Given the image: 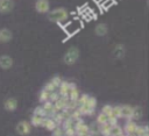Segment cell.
Instances as JSON below:
<instances>
[{"mask_svg":"<svg viewBox=\"0 0 149 136\" xmlns=\"http://www.w3.org/2000/svg\"><path fill=\"white\" fill-rule=\"evenodd\" d=\"M107 121H108V116L107 115H105V114H102V113H100L99 115H98V117H97V123L98 124H105V123H107Z\"/></svg>","mask_w":149,"mask_h":136,"instance_id":"obj_26","label":"cell"},{"mask_svg":"<svg viewBox=\"0 0 149 136\" xmlns=\"http://www.w3.org/2000/svg\"><path fill=\"white\" fill-rule=\"evenodd\" d=\"M66 102H68V98H63V96H61L56 102H54V110H55V113L64 110L65 107H66Z\"/></svg>","mask_w":149,"mask_h":136,"instance_id":"obj_9","label":"cell"},{"mask_svg":"<svg viewBox=\"0 0 149 136\" xmlns=\"http://www.w3.org/2000/svg\"><path fill=\"white\" fill-rule=\"evenodd\" d=\"M51 136H64V130L61 126H57L52 131H51Z\"/></svg>","mask_w":149,"mask_h":136,"instance_id":"obj_30","label":"cell"},{"mask_svg":"<svg viewBox=\"0 0 149 136\" xmlns=\"http://www.w3.org/2000/svg\"><path fill=\"white\" fill-rule=\"evenodd\" d=\"M143 136H149V134H147V135H143Z\"/></svg>","mask_w":149,"mask_h":136,"instance_id":"obj_41","label":"cell"},{"mask_svg":"<svg viewBox=\"0 0 149 136\" xmlns=\"http://www.w3.org/2000/svg\"><path fill=\"white\" fill-rule=\"evenodd\" d=\"M101 113L105 114V115H107L109 117L111 116V113H112V106L111 105H105L102 107V109H101Z\"/></svg>","mask_w":149,"mask_h":136,"instance_id":"obj_34","label":"cell"},{"mask_svg":"<svg viewBox=\"0 0 149 136\" xmlns=\"http://www.w3.org/2000/svg\"><path fill=\"white\" fill-rule=\"evenodd\" d=\"M77 109H78V112L80 113V115H92V114L94 113V109H93V108H90V107L86 106V105L78 106Z\"/></svg>","mask_w":149,"mask_h":136,"instance_id":"obj_17","label":"cell"},{"mask_svg":"<svg viewBox=\"0 0 149 136\" xmlns=\"http://www.w3.org/2000/svg\"><path fill=\"white\" fill-rule=\"evenodd\" d=\"M118 120L119 119H115V117H108V121H107V123L111 126V127H113V126H116L118 124Z\"/></svg>","mask_w":149,"mask_h":136,"instance_id":"obj_38","label":"cell"},{"mask_svg":"<svg viewBox=\"0 0 149 136\" xmlns=\"http://www.w3.org/2000/svg\"><path fill=\"white\" fill-rule=\"evenodd\" d=\"M33 115H37V116H42V117H47V114L44 112V109L42 108V106H37L34 109V114Z\"/></svg>","mask_w":149,"mask_h":136,"instance_id":"obj_28","label":"cell"},{"mask_svg":"<svg viewBox=\"0 0 149 136\" xmlns=\"http://www.w3.org/2000/svg\"><path fill=\"white\" fill-rule=\"evenodd\" d=\"M94 33L98 35V36H104L107 34V26L105 23H99L97 24V27L94 28Z\"/></svg>","mask_w":149,"mask_h":136,"instance_id":"obj_21","label":"cell"},{"mask_svg":"<svg viewBox=\"0 0 149 136\" xmlns=\"http://www.w3.org/2000/svg\"><path fill=\"white\" fill-rule=\"evenodd\" d=\"M69 88H70V83L62 80L61 85L58 86V94H59L61 96H63V98H66L68 92H69Z\"/></svg>","mask_w":149,"mask_h":136,"instance_id":"obj_14","label":"cell"},{"mask_svg":"<svg viewBox=\"0 0 149 136\" xmlns=\"http://www.w3.org/2000/svg\"><path fill=\"white\" fill-rule=\"evenodd\" d=\"M123 52H125V50H123V45H116L115 46V50H114V55L118 57V58H121L122 56H123Z\"/></svg>","mask_w":149,"mask_h":136,"instance_id":"obj_29","label":"cell"},{"mask_svg":"<svg viewBox=\"0 0 149 136\" xmlns=\"http://www.w3.org/2000/svg\"><path fill=\"white\" fill-rule=\"evenodd\" d=\"M13 37V34L12 31L8 29V28H2L0 29V42L1 43H6V42H9Z\"/></svg>","mask_w":149,"mask_h":136,"instance_id":"obj_12","label":"cell"},{"mask_svg":"<svg viewBox=\"0 0 149 136\" xmlns=\"http://www.w3.org/2000/svg\"><path fill=\"white\" fill-rule=\"evenodd\" d=\"M30 130H31L30 123H29L28 121H24V120L17 122V124L15 126V131H16L19 135H21V136L28 135V134L30 133Z\"/></svg>","mask_w":149,"mask_h":136,"instance_id":"obj_3","label":"cell"},{"mask_svg":"<svg viewBox=\"0 0 149 136\" xmlns=\"http://www.w3.org/2000/svg\"><path fill=\"white\" fill-rule=\"evenodd\" d=\"M136 127H137V123L135 121L127 120V122L125 123V127L122 129H123V133L125 134H134L135 130H136Z\"/></svg>","mask_w":149,"mask_h":136,"instance_id":"obj_11","label":"cell"},{"mask_svg":"<svg viewBox=\"0 0 149 136\" xmlns=\"http://www.w3.org/2000/svg\"><path fill=\"white\" fill-rule=\"evenodd\" d=\"M42 108L44 109V112H45L47 116H49V117H51V116L55 114V110H54V103H52V102H50L49 100L42 103Z\"/></svg>","mask_w":149,"mask_h":136,"instance_id":"obj_15","label":"cell"},{"mask_svg":"<svg viewBox=\"0 0 149 136\" xmlns=\"http://www.w3.org/2000/svg\"><path fill=\"white\" fill-rule=\"evenodd\" d=\"M132 112H133V107H130L128 105L121 106L120 107V117L130 120L132 119Z\"/></svg>","mask_w":149,"mask_h":136,"instance_id":"obj_10","label":"cell"},{"mask_svg":"<svg viewBox=\"0 0 149 136\" xmlns=\"http://www.w3.org/2000/svg\"><path fill=\"white\" fill-rule=\"evenodd\" d=\"M49 95H50V93H48L47 91H44V90H42L41 92H40V96H38V100L43 103V102H45V101H48L49 100Z\"/></svg>","mask_w":149,"mask_h":136,"instance_id":"obj_27","label":"cell"},{"mask_svg":"<svg viewBox=\"0 0 149 136\" xmlns=\"http://www.w3.org/2000/svg\"><path fill=\"white\" fill-rule=\"evenodd\" d=\"M44 117L42 116H37V115H33L31 119H30V126H34V127H41L42 126V122H43Z\"/></svg>","mask_w":149,"mask_h":136,"instance_id":"obj_22","label":"cell"},{"mask_svg":"<svg viewBox=\"0 0 149 136\" xmlns=\"http://www.w3.org/2000/svg\"><path fill=\"white\" fill-rule=\"evenodd\" d=\"M125 136H136L135 134H125Z\"/></svg>","mask_w":149,"mask_h":136,"instance_id":"obj_39","label":"cell"},{"mask_svg":"<svg viewBox=\"0 0 149 136\" xmlns=\"http://www.w3.org/2000/svg\"><path fill=\"white\" fill-rule=\"evenodd\" d=\"M142 114H143V110L140 106H136V107H133V112H132V119L133 121L135 120H140L142 117Z\"/></svg>","mask_w":149,"mask_h":136,"instance_id":"obj_18","label":"cell"},{"mask_svg":"<svg viewBox=\"0 0 149 136\" xmlns=\"http://www.w3.org/2000/svg\"><path fill=\"white\" fill-rule=\"evenodd\" d=\"M78 58H79V50L77 48L72 46L65 52V55L63 57V60H64V63L66 65H72V64H74L77 62Z\"/></svg>","mask_w":149,"mask_h":136,"instance_id":"obj_2","label":"cell"},{"mask_svg":"<svg viewBox=\"0 0 149 136\" xmlns=\"http://www.w3.org/2000/svg\"><path fill=\"white\" fill-rule=\"evenodd\" d=\"M64 136H77L74 128H66V129H64Z\"/></svg>","mask_w":149,"mask_h":136,"instance_id":"obj_37","label":"cell"},{"mask_svg":"<svg viewBox=\"0 0 149 136\" xmlns=\"http://www.w3.org/2000/svg\"><path fill=\"white\" fill-rule=\"evenodd\" d=\"M68 19V10L65 8H56L48 12V20L50 22H62Z\"/></svg>","mask_w":149,"mask_h":136,"instance_id":"obj_1","label":"cell"},{"mask_svg":"<svg viewBox=\"0 0 149 136\" xmlns=\"http://www.w3.org/2000/svg\"><path fill=\"white\" fill-rule=\"evenodd\" d=\"M85 105L88 106L90 108L95 109V106H97V99H95L94 96H88L87 100H86V102H85Z\"/></svg>","mask_w":149,"mask_h":136,"instance_id":"obj_25","label":"cell"},{"mask_svg":"<svg viewBox=\"0 0 149 136\" xmlns=\"http://www.w3.org/2000/svg\"><path fill=\"white\" fill-rule=\"evenodd\" d=\"M13 8H14L13 0H0V13H2V14L9 13Z\"/></svg>","mask_w":149,"mask_h":136,"instance_id":"obj_6","label":"cell"},{"mask_svg":"<svg viewBox=\"0 0 149 136\" xmlns=\"http://www.w3.org/2000/svg\"><path fill=\"white\" fill-rule=\"evenodd\" d=\"M88 96H90L88 94H81V95H79V98L77 100V107L78 106H81V105H85V102H86V100H87Z\"/></svg>","mask_w":149,"mask_h":136,"instance_id":"obj_32","label":"cell"},{"mask_svg":"<svg viewBox=\"0 0 149 136\" xmlns=\"http://www.w3.org/2000/svg\"><path fill=\"white\" fill-rule=\"evenodd\" d=\"M52 120L55 121V123L57 124V126H61L62 123H63V121H64V119H65V116L63 115V113L62 112H58V113H55L52 116Z\"/></svg>","mask_w":149,"mask_h":136,"instance_id":"obj_23","label":"cell"},{"mask_svg":"<svg viewBox=\"0 0 149 136\" xmlns=\"http://www.w3.org/2000/svg\"><path fill=\"white\" fill-rule=\"evenodd\" d=\"M59 98H61V95L58 94V92H52V93H50V95H49V101L54 103V102H56Z\"/></svg>","mask_w":149,"mask_h":136,"instance_id":"obj_36","label":"cell"},{"mask_svg":"<svg viewBox=\"0 0 149 136\" xmlns=\"http://www.w3.org/2000/svg\"><path fill=\"white\" fill-rule=\"evenodd\" d=\"M35 9L41 13V14H44V13H48L50 10V3L48 0H36L35 2Z\"/></svg>","mask_w":149,"mask_h":136,"instance_id":"obj_5","label":"cell"},{"mask_svg":"<svg viewBox=\"0 0 149 136\" xmlns=\"http://www.w3.org/2000/svg\"><path fill=\"white\" fill-rule=\"evenodd\" d=\"M44 91H47L48 93H52V92H56V87L49 81V83H47L45 85H44V88H43Z\"/></svg>","mask_w":149,"mask_h":136,"instance_id":"obj_33","label":"cell"},{"mask_svg":"<svg viewBox=\"0 0 149 136\" xmlns=\"http://www.w3.org/2000/svg\"><path fill=\"white\" fill-rule=\"evenodd\" d=\"M79 136H91L90 134H84V135H79Z\"/></svg>","mask_w":149,"mask_h":136,"instance_id":"obj_40","label":"cell"},{"mask_svg":"<svg viewBox=\"0 0 149 136\" xmlns=\"http://www.w3.org/2000/svg\"><path fill=\"white\" fill-rule=\"evenodd\" d=\"M109 136H125V133H123V129L116 124V126H113L111 127V130H109Z\"/></svg>","mask_w":149,"mask_h":136,"instance_id":"obj_16","label":"cell"},{"mask_svg":"<svg viewBox=\"0 0 149 136\" xmlns=\"http://www.w3.org/2000/svg\"><path fill=\"white\" fill-rule=\"evenodd\" d=\"M41 127L45 128V129H47V130H49V131H52V130L57 127V124L55 123V121L52 120V117L47 116V117H44V120H43V122H42V126H41Z\"/></svg>","mask_w":149,"mask_h":136,"instance_id":"obj_13","label":"cell"},{"mask_svg":"<svg viewBox=\"0 0 149 136\" xmlns=\"http://www.w3.org/2000/svg\"><path fill=\"white\" fill-rule=\"evenodd\" d=\"M109 130H111V126L108 123L101 124L100 126V135L102 136H109Z\"/></svg>","mask_w":149,"mask_h":136,"instance_id":"obj_24","label":"cell"},{"mask_svg":"<svg viewBox=\"0 0 149 136\" xmlns=\"http://www.w3.org/2000/svg\"><path fill=\"white\" fill-rule=\"evenodd\" d=\"M136 136H143V135H147V134H149V128H148V126H146V124H137V127H136V130H135V133H134Z\"/></svg>","mask_w":149,"mask_h":136,"instance_id":"obj_20","label":"cell"},{"mask_svg":"<svg viewBox=\"0 0 149 136\" xmlns=\"http://www.w3.org/2000/svg\"><path fill=\"white\" fill-rule=\"evenodd\" d=\"M50 83L56 87V88H58V86L61 85V83H62V79H61V77H58V76H55L51 80H50Z\"/></svg>","mask_w":149,"mask_h":136,"instance_id":"obj_35","label":"cell"},{"mask_svg":"<svg viewBox=\"0 0 149 136\" xmlns=\"http://www.w3.org/2000/svg\"><path fill=\"white\" fill-rule=\"evenodd\" d=\"M88 134L91 136H95L100 134V124H98L97 122H93L88 126Z\"/></svg>","mask_w":149,"mask_h":136,"instance_id":"obj_19","label":"cell"},{"mask_svg":"<svg viewBox=\"0 0 149 136\" xmlns=\"http://www.w3.org/2000/svg\"><path fill=\"white\" fill-rule=\"evenodd\" d=\"M3 108L8 112H13L17 108V100L15 98H8L3 102Z\"/></svg>","mask_w":149,"mask_h":136,"instance_id":"obj_8","label":"cell"},{"mask_svg":"<svg viewBox=\"0 0 149 136\" xmlns=\"http://www.w3.org/2000/svg\"><path fill=\"white\" fill-rule=\"evenodd\" d=\"M13 66V58L8 55L0 56V67L3 70H8Z\"/></svg>","mask_w":149,"mask_h":136,"instance_id":"obj_7","label":"cell"},{"mask_svg":"<svg viewBox=\"0 0 149 136\" xmlns=\"http://www.w3.org/2000/svg\"><path fill=\"white\" fill-rule=\"evenodd\" d=\"M111 117L120 119V106H115V107H112V113H111Z\"/></svg>","mask_w":149,"mask_h":136,"instance_id":"obj_31","label":"cell"},{"mask_svg":"<svg viewBox=\"0 0 149 136\" xmlns=\"http://www.w3.org/2000/svg\"><path fill=\"white\" fill-rule=\"evenodd\" d=\"M74 130H76V135H77V136L84 135V134H88V126H87L81 119H79V120L76 121Z\"/></svg>","mask_w":149,"mask_h":136,"instance_id":"obj_4","label":"cell"}]
</instances>
